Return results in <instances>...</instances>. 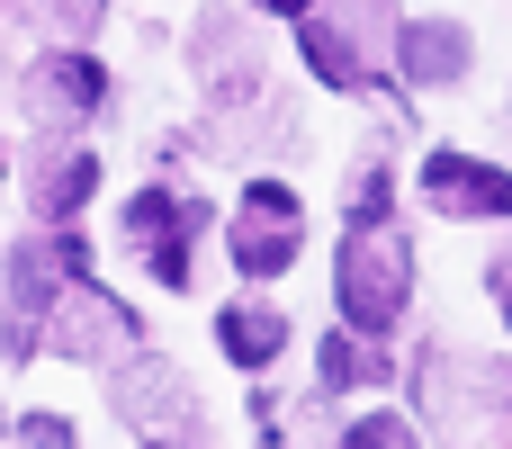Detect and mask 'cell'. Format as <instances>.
Here are the masks:
<instances>
[{
	"instance_id": "cell-1",
	"label": "cell",
	"mask_w": 512,
	"mask_h": 449,
	"mask_svg": "<svg viewBox=\"0 0 512 449\" xmlns=\"http://www.w3.org/2000/svg\"><path fill=\"white\" fill-rule=\"evenodd\" d=\"M396 0H306L297 9V54L324 90H387L396 72Z\"/></svg>"
},
{
	"instance_id": "cell-2",
	"label": "cell",
	"mask_w": 512,
	"mask_h": 449,
	"mask_svg": "<svg viewBox=\"0 0 512 449\" xmlns=\"http://www.w3.org/2000/svg\"><path fill=\"white\" fill-rule=\"evenodd\" d=\"M333 297L351 333H396L414 306V234L396 216H351L342 252H333Z\"/></svg>"
},
{
	"instance_id": "cell-3",
	"label": "cell",
	"mask_w": 512,
	"mask_h": 449,
	"mask_svg": "<svg viewBox=\"0 0 512 449\" xmlns=\"http://www.w3.org/2000/svg\"><path fill=\"white\" fill-rule=\"evenodd\" d=\"M423 414L450 449H495L512 423V360H477L459 342L423 351Z\"/></svg>"
},
{
	"instance_id": "cell-4",
	"label": "cell",
	"mask_w": 512,
	"mask_h": 449,
	"mask_svg": "<svg viewBox=\"0 0 512 449\" xmlns=\"http://www.w3.org/2000/svg\"><path fill=\"white\" fill-rule=\"evenodd\" d=\"M189 45H198L189 63H198V81H207L216 117H243V108H261V99H270V45H261V27H252L243 9H207Z\"/></svg>"
},
{
	"instance_id": "cell-5",
	"label": "cell",
	"mask_w": 512,
	"mask_h": 449,
	"mask_svg": "<svg viewBox=\"0 0 512 449\" xmlns=\"http://www.w3.org/2000/svg\"><path fill=\"white\" fill-rule=\"evenodd\" d=\"M225 252H234L243 279L297 270V252H306V198H297L288 180H243V207H234V225H225Z\"/></svg>"
},
{
	"instance_id": "cell-6",
	"label": "cell",
	"mask_w": 512,
	"mask_h": 449,
	"mask_svg": "<svg viewBox=\"0 0 512 449\" xmlns=\"http://www.w3.org/2000/svg\"><path fill=\"white\" fill-rule=\"evenodd\" d=\"M198 234H207V198H189V189H144V198H126V243H135V261L180 297L198 270Z\"/></svg>"
},
{
	"instance_id": "cell-7",
	"label": "cell",
	"mask_w": 512,
	"mask_h": 449,
	"mask_svg": "<svg viewBox=\"0 0 512 449\" xmlns=\"http://www.w3.org/2000/svg\"><path fill=\"white\" fill-rule=\"evenodd\" d=\"M45 351H63V360H81V369H117V360L135 351V315H126L108 288L72 279V288L45 306Z\"/></svg>"
},
{
	"instance_id": "cell-8",
	"label": "cell",
	"mask_w": 512,
	"mask_h": 449,
	"mask_svg": "<svg viewBox=\"0 0 512 449\" xmlns=\"http://www.w3.org/2000/svg\"><path fill=\"white\" fill-rule=\"evenodd\" d=\"M81 279V243L72 234H45V243H18L9 252V351H45V306Z\"/></svg>"
},
{
	"instance_id": "cell-9",
	"label": "cell",
	"mask_w": 512,
	"mask_h": 449,
	"mask_svg": "<svg viewBox=\"0 0 512 449\" xmlns=\"http://www.w3.org/2000/svg\"><path fill=\"white\" fill-rule=\"evenodd\" d=\"M108 405H117L135 432H180V423H198V387H189L171 360H153V351H126V360L108 369Z\"/></svg>"
},
{
	"instance_id": "cell-10",
	"label": "cell",
	"mask_w": 512,
	"mask_h": 449,
	"mask_svg": "<svg viewBox=\"0 0 512 449\" xmlns=\"http://www.w3.org/2000/svg\"><path fill=\"white\" fill-rule=\"evenodd\" d=\"M27 108L63 135V126H90L99 108H108V72L81 54V45H54V54H36L27 63Z\"/></svg>"
},
{
	"instance_id": "cell-11",
	"label": "cell",
	"mask_w": 512,
	"mask_h": 449,
	"mask_svg": "<svg viewBox=\"0 0 512 449\" xmlns=\"http://www.w3.org/2000/svg\"><path fill=\"white\" fill-rule=\"evenodd\" d=\"M423 198L450 225H486V216H512V171L477 162V153H432L423 162Z\"/></svg>"
},
{
	"instance_id": "cell-12",
	"label": "cell",
	"mask_w": 512,
	"mask_h": 449,
	"mask_svg": "<svg viewBox=\"0 0 512 449\" xmlns=\"http://www.w3.org/2000/svg\"><path fill=\"white\" fill-rule=\"evenodd\" d=\"M468 63H477V36L459 18H405L396 27V81L450 90V81H468Z\"/></svg>"
},
{
	"instance_id": "cell-13",
	"label": "cell",
	"mask_w": 512,
	"mask_h": 449,
	"mask_svg": "<svg viewBox=\"0 0 512 449\" xmlns=\"http://www.w3.org/2000/svg\"><path fill=\"white\" fill-rule=\"evenodd\" d=\"M387 378H396L387 333H324L315 342V387L324 396H360V387H387Z\"/></svg>"
},
{
	"instance_id": "cell-14",
	"label": "cell",
	"mask_w": 512,
	"mask_h": 449,
	"mask_svg": "<svg viewBox=\"0 0 512 449\" xmlns=\"http://www.w3.org/2000/svg\"><path fill=\"white\" fill-rule=\"evenodd\" d=\"M90 189H99V153H81V144H54V153L36 162V180H27V207H36L45 225H72Z\"/></svg>"
},
{
	"instance_id": "cell-15",
	"label": "cell",
	"mask_w": 512,
	"mask_h": 449,
	"mask_svg": "<svg viewBox=\"0 0 512 449\" xmlns=\"http://www.w3.org/2000/svg\"><path fill=\"white\" fill-rule=\"evenodd\" d=\"M216 342H225V360H234V369H270V360L288 351V315H279V306H243V297H234V306L216 315Z\"/></svg>"
},
{
	"instance_id": "cell-16",
	"label": "cell",
	"mask_w": 512,
	"mask_h": 449,
	"mask_svg": "<svg viewBox=\"0 0 512 449\" xmlns=\"http://www.w3.org/2000/svg\"><path fill=\"white\" fill-rule=\"evenodd\" d=\"M387 189H396V126L360 144V162H351V189H342V207H351V216H387Z\"/></svg>"
},
{
	"instance_id": "cell-17",
	"label": "cell",
	"mask_w": 512,
	"mask_h": 449,
	"mask_svg": "<svg viewBox=\"0 0 512 449\" xmlns=\"http://www.w3.org/2000/svg\"><path fill=\"white\" fill-rule=\"evenodd\" d=\"M342 449H423V441H414L405 414H360V423L342 432Z\"/></svg>"
},
{
	"instance_id": "cell-18",
	"label": "cell",
	"mask_w": 512,
	"mask_h": 449,
	"mask_svg": "<svg viewBox=\"0 0 512 449\" xmlns=\"http://www.w3.org/2000/svg\"><path fill=\"white\" fill-rule=\"evenodd\" d=\"M18 449H81V441H72L63 414H27V423H18Z\"/></svg>"
},
{
	"instance_id": "cell-19",
	"label": "cell",
	"mask_w": 512,
	"mask_h": 449,
	"mask_svg": "<svg viewBox=\"0 0 512 449\" xmlns=\"http://www.w3.org/2000/svg\"><path fill=\"white\" fill-rule=\"evenodd\" d=\"M45 18H54L63 36H90V27L108 18V0H45Z\"/></svg>"
},
{
	"instance_id": "cell-20",
	"label": "cell",
	"mask_w": 512,
	"mask_h": 449,
	"mask_svg": "<svg viewBox=\"0 0 512 449\" xmlns=\"http://www.w3.org/2000/svg\"><path fill=\"white\" fill-rule=\"evenodd\" d=\"M486 297H495V315L512 324V234L495 243V261H486Z\"/></svg>"
},
{
	"instance_id": "cell-21",
	"label": "cell",
	"mask_w": 512,
	"mask_h": 449,
	"mask_svg": "<svg viewBox=\"0 0 512 449\" xmlns=\"http://www.w3.org/2000/svg\"><path fill=\"white\" fill-rule=\"evenodd\" d=\"M153 449H207V432H198V423H180V432H153Z\"/></svg>"
},
{
	"instance_id": "cell-22",
	"label": "cell",
	"mask_w": 512,
	"mask_h": 449,
	"mask_svg": "<svg viewBox=\"0 0 512 449\" xmlns=\"http://www.w3.org/2000/svg\"><path fill=\"white\" fill-rule=\"evenodd\" d=\"M27 9H36V18H45V0H0V18H27Z\"/></svg>"
},
{
	"instance_id": "cell-23",
	"label": "cell",
	"mask_w": 512,
	"mask_h": 449,
	"mask_svg": "<svg viewBox=\"0 0 512 449\" xmlns=\"http://www.w3.org/2000/svg\"><path fill=\"white\" fill-rule=\"evenodd\" d=\"M252 9H279V18H297V9H306V0H252Z\"/></svg>"
}]
</instances>
